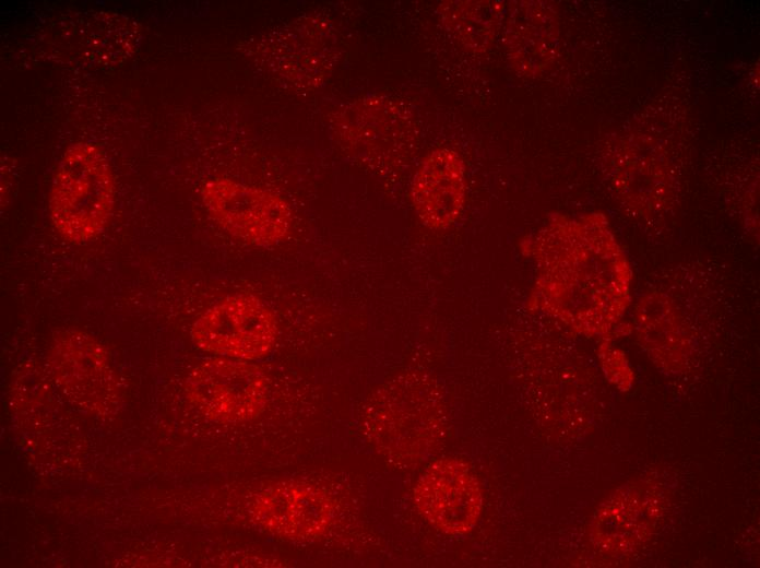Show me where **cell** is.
I'll return each instance as SVG.
<instances>
[{
    "mask_svg": "<svg viewBox=\"0 0 760 568\" xmlns=\"http://www.w3.org/2000/svg\"><path fill=\"white\" fill-rule=\"evenodd\" d=\"M539 7L526 3L515 5L508 16L503 40L513 67L536 69L553 54L554 17L538 11Z\"/></svg>",
    "mask_w": 760,
    "mask_h": 568,
    "instance_id": "cell-12",
    "label": "cell"
},
{
    "mask_svg": "<svg viewBox=\"0 0 760 568\" xmlns=\"http://www.w3.org/2000/svg\"><path fill=\"white\" fill-rule=\"evenodd\" d=\"M185 391L207 418L241 423L254 419L263 411L269 379L250 360L221 356L197 365L186 379Z\"/></svg>",
    "mask_w": 760,
    "mask_h": 568,
    "instance_id": "cell-5",
    "label": "cell"
},
{
    "mask_svg": "<svg viewBox=\"0 0 760 568\" xmlns=\"http://www.w3.org/2000/svg\"><path fill=\"white\" fill-rule=\"evenodd\" d=\"M502 8L496 1H448L439 7L446 27L463 46L478 52L491 45Z\"/></svg>",
    "mask_w": 760,
    "mask_h": 568,
    "instance_id": "cell-13",
    "label": "cell"
},
{
    "mask_svg": "<svg viewBox=\"0 0 760 568\" xmlns=\"http://www.w3.org/2000/svg\"><path fill=\"white\" fill-rule=\"evenodd\" d=\"M253 521L271 534L294 541L322 536L330 528L334 507L320 488L300 482L270 485L250 505Z\"/></svg>",
    "mask_w": 760,
    "mask_h": 568,
    "instance_id": "cell-8",
    "label": "cell"
},
{
    "mask_svg": "<svg viewBox=\"0 0 760 568\" xmlns=\"http://www.w3.org/2000/svg\"><path fill=\"white\" fill-rule=\"evenodd\" d=\"M75 23L80 27L78 31H67L62 27L59 31L68 34L66 56L78 60H119L129 55L138 40L136 24L122 15L98 12L93 13L92 19L87 21Z\"/></svg>",
    "mask_w": 760,
    "mask_h": 568,
    "instance_id": "cell-11",
    "label": "cell"
},
{
    "mask_svg": "<svg viewBox=\"0 0 760 568\" xmlns=\"http://www.w3.org/2000/svg\"><path fill=\"white\" fill-rule=\"evenodd\" d=\"M115 203V178L97 145L78 142L62 155L49 191L56 230L73 244L96 238L107 226Z\"/></svg>",
    "mask_w": 760,
    "mask_h": 568,
    "instance_id": "cell-1",
    "label": "cell"
},
{
    "mask_svg": "<svg viewBox=\"0 0 760 568\" xmlns=\"http://www.w3.org/2000/svg\"><path fill=\"white\" fill-rule=\"evenodd\" d=\"M47 364L58 389L76 407L102 417L119 411V377L104 344L88 332L71 328L56 333Z\"/></svg>",
    "mask_w": 760,
    "mask_h": 568,
    "instance_id": "cell-2",
    "label": "cell"
},
{
    "mask_svg": "<svg viewBox=\"0 0 760 568\" xmlns=\"http://www.w3.org/2000/svg\"><path fill=\"white\" fill-rule=\"evenodd\" d=\"M277 336L272 310L249 294L229 295L204 310L191 328L200 350L222 357L256 360L266 356Z\"/></svg>",
    "mask_w": 760,
    "mask_h": 568,
    "instance_id": "cell-4",
    "label": "cell"
},
{
    "mask_svg": "<svg viewBox=\"0 0 760 568\" xmlns=\"http://www.w3.org/2000/svg\"><path fill=\"white\" fill-rule=\"evenodd\" d=\"M339 144L376 163H395L413 154L417 129L411 111L384 95L365 96L347 104L334 117Z\"/></svg>",
    "mask_w": 760,
    "mask_h": 568,
    "instance_id": "cell-3",
    "label": "cell"
},
{
    "mask_svg": "<svg viewBox=\"0 0 760 568\" xmlns=\"http://www.w3.org/2000/svg\"><path fill=\"white\" fill-rule=\"evenodd\" d=\"M205 208L229 234L257 246H273L288 233L292 212L286 201L264 189L215 178L201 189Z\"/></svg>",
    "mask_w": 760,
    "mask_h": 568,
    "instance_id": "cell-6",
    "label": "cell"
},
{
    "mask_svg": "<svg viewBox=\"0 0 760 568\" xmlns=\"http://www.w3.org/2000/svg\"><path fill=\"white\" fill-rule=\"evenodd\" d=\"M418 511L439 531L465 535L476 525L483 508L479 482L458 458H441L420 475L414 488Z\"/></svg>",
    "mask_w": 760,
    "mask_h": 568,
    "instance_id": "cell-7",
    "label": "cell"
},
{
    "mask_svg": "<svg viewBox=\"0 0 760 568\" xmlns=\"http://www.w3.org/2000/svg\"><path fill=\"white\" fill-rule=\"evenodd\" d=\"M261 59L266 68L293 83L322 81L334 57V39L325 25L304 20L262 39Z\"/></svg>",
    "mask_w": 760,
    "mask_h": 568,
    "instance_id": "cell-10",
    "label": "cell"
},
{
    "mask_svg": "<svg viewBox=\"0 0 760 568\" xmlns=\"http://www.w3.org/2000/svg\"><path fill=\"white\" fill-rule=\"evenodd\" d=\"M413 206L425 226L448 228L456 222L465 202V166L450 147L432 150L413 178Z\"/></svg>",
    "mask_w": 760,
    "mask_h": 568,
    "instance_id": "cell-9",
    "label": "cell"
}]
</instances>
